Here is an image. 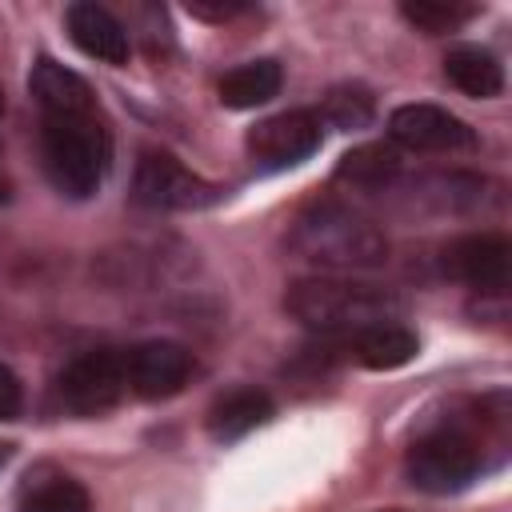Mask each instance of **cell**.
Returning a JSON list of instances; mask_svg holds the SVG:
<instances>
[{"instance_id": "obj_1", "label": "cell", "mask_w": 512, "mask_h": 512, "mask_svg": "<svg viewBox=\"0 0 512 512\" xmlns=\"http://www.w3.org/2000/svg\"><path fill=\"white\" fill-rule=\"evenodd\" d=\"M288 248L324 272H364L388 260L384 232L368 216L336 200L304 208L288 232Z\"/></svg>"}, {"instance_id": "obj_2", "label": "cell", "mask_w": 512, "mask_h": 512, "mask_svg": "<svg viewBox=\"0 0 512 512\" xmlns=\"http://www.w3.org/2000/svg\"><path fill=\"white\" fill-rule=\"evenodd\" d=\"M284 308L312 332H340L356 336L376 324H396L404 300L388 288L364 280H336V276H304L284 292Z\"/></svg>"}, {"instance_id": "obj_3", "label": "cell", "mask_w": 512, "mask_h": 512, "mask_svg": "<svg viewBox=\"0 0 512 512\" xmlns=\"http://www.w3.org/2000/svg\"><path fill=\"white\" fill-rule=\"evenodd\" d=\"M40 148H44V172L56 184V192L84 200L92 196L112 164V136L108 124L100 120V112H84V116H44V132H40Z\"/></svg>"}, {"instance_id": "obj_4", "label": "cell", "mask_w": 512, "mask_h": 512, "mask_svg": "<svg viewBox=\"0 0 512 512\" xmlns=\"http://www.w3.org/2000/svg\"><path fill=\"white\" fill-rule=\"evenodd\" d=\"M476 472H480V448L472 436H464L456 428L428 432L408 452V480L432 496H448V492L468 488L476 480Z\"/></svg>"}, {"instance_id": "obj_5", "label": "cell", "mask_w": 512, "mask_h": 512, "mask_svg": "<svg viewBox=\"0 0 512 512\" xmlns=\"http://www.w3.org/2000/svg\"><path fill=\"white\" fill-rule=\"evenodd\" d=\"M56 396L68 412L76 416H96L116 408L128 396V372H124V348H100V352H84L76 356L60 380H56Z\"/></svg>"}, {"instance_id": "obj_6", "label": "cell", "mask_w": 512, "mask_h": 512, "mask_svg": "<svg viewBox=\"0 0 512 512\" xmlns=\"http://www.w3.org/2000/svg\"><path fill=\"white\" fill-rule=\"evenodd\" d=\"M132 196L144 208H172V212H188V208H208L220 200V188L204 176H196L192 168H184L176 156L168 152H144L136 164V180H132Z\"/></svg>"}, {"instance_id": "obj_7", "label": "cell", "mask_w": 512, "mask_h": 512, "mask_svg": "<svg viewBox=\"0 0 512 512\" xmlns=\"http://www.w3.org/2000/svg\"><path fill=\"white\" fill-rule=\"evenodd\" d=\"M124 372H128V392L132 396L168 400L188 384L192 352L176 340H144L136 348H124Z\"/></svg>"}, {"instance_id": "obj_8", "label": "cell", "mask_w": 512, "mask_h": 512, "mask_svg": "<svg viewBox=\"0 0 512 512\" xmlns=\"http://www.w3.org/2000/svg\"><path fill=\"white\" fill-rule=\"evenodd\" d=\"M248 152L256 164L264 168H292L300 160H308L320 148V120L316 112L292 108V112H276L268 120H260L256 128H248Z\"/></svg>"}, {"instance_id": "obj_9", "label": "cell", "mask_w": 512, "mask_h": 512, "mask_svg": "<svg viewBox=\"0 0 512 512\" xmlns=\"http://www.w3.org/2000/svg\"><path fill=\"white\" fill-rule=\"evenodd\" d=\"M388 136L392 144L412 152H460L476 144V132L460 116L436 104H400L388 116Z\"/></svg>"}, {"instance_id": "obj_10", "label": "cell", "mask_w": 512, "mask_h": 512, "mask_svg": "<svg viewBox=\"0 0 512 512\" xmlns=\"http://www.w3.org/2000/svg\"><path fill=\"white\" fill-rule=\"evenodd\" d=\"M444 272L468 288L480 292H504L508 288V272H512V244L496 232H472L460 236L444 248L440 256Z\"/></svg>"}, {"instance_id": "obj_11", "label": "cell", "mask_w": 512, "mask_h": 512, "mask_svg": "<svg viewBox=\"0 0 512 512\" xmlns=\"http://www.w3.org/2000/svg\"><path fill=\"white\" fill-rule=\"evenodd\" d=\"M28 92L40 104L44 116H84V112H100L96 96L88 88L84 76H76L72 68L56 64L52 56H40L28 72Z\"/></svg>"}, {"instance_id": "obj_12", "label": "cell", "mask_w": 512, "mask_h": 512, "mask_svg": "<svg viewBox=\"0 0 512 512\" xmlns=\"http://www.w3.org/2000/svg\"><path fill=\"white\" fill-rule=\"evenodd\" d=\"M64 24H68L72 44H76L84 56H92V60L124 64L128 52H132L128 28H124L108 8H100V4H68Z\"/></svg>"}, {"instance_id": "obj_13", "label": "cell", "mask_w": 512, "mask_h": 512, "mask_svg": "<svg viewBox=\"0 0 512 512\" xmlns=\"http://www.w3.org/2000/svg\"><path fill=\"white\" fill-rule=\"evenodd\" d=\"M272 420V396L264 388H232L208 408V432L216 440H240Z\"/></svg>"}, {"instance_id": "obj_14", "label": "cell", "mask_w": 512, "mask_h": 512, "mask_svg": "<svg viewBox=\"0 0 512 512\" xmlns=\"http://www.w3.org/2000/svg\"><path fill=\"white\" fill-rule=\"evenodd\" d=\"M444 76L464 96H476V100H492V96L504 92V68L488 48H472V44L452 48L444 56Z\"/></svg>"}, {"instance_id": "obj_15", "label": "cell", "mask_w": 512, "mask_h": 512, "mask_svg": "<svg viewBox=\"0 0 512 512\" xmlns=\"http://www.w3.org/2000/svg\"><path fill=\"white\" fill-rule=\"evenodd\" d=\"M280 84H284V72L276 60H248L224 72L216 92L224 108H256V104H268L280 92Z\"/></svg>"}, {"instance_id": "obj_16", "label": "cell", "mask_w": 512, "mask_h": 512, "mask_svg": "<svg viewBox=\"0 0 512 512\" xmlns=\"http://www.w3.org/2000/svg\"><path fill=\"white\" fill-rule=\"evenodd\" d=\"M356 340V360L372 372H392V368H404L416 352H420V340L416 332H408L404 324H376V328H364L352 336Z\"/></svg>"}, {"instance_id": "obj_17", "label": "cell", "mask_w": 512, "mask_h": 512, "mask_svg": "<svg viewBox=\"0 0 512 512\" xmlns=\"http://www.w3.org/2000/svg\"><path fill=\"white\" fill-rule=\"evenodd\" d=\"M400 172V156L392 144H364L352 148L340 164H336V180L352 184V188H388Z\"/></svg>"}, {"instance_id": "obj_18", "label": "cell", "mask_w": 512, "mask_h": 512, "mask_svg": "<svg viewBox=\"0 0 512 512\" xmlns=\"http://www.w3.org/2000/svg\"><path fill=\"white\" fill-rule=\"evenodd\" d=\"M480 8L476 4H456V0H404L400 4V16L408 24H416L424 36H444V32H456L464 28Z\"/></svg>"}, {"instance_id": "obj_19", "label": "cell", "mask_w": 512, "mask_h": 512, "mask_svg": "<svg viewBox=\"0 0 512 512\" xmlns=\"http://www.w3.org/2000/svg\"><path fill=\"white\" fill-rule=\"evenodd\" d=\"M20 512H92V500L72 476H48L24 492Z\"/></svg>"}, {"instance_id": "obj_20", "label": "cell", "mask_w": 512, "mask_h": 512, "mask_svg": "<svg viewBox=\"0 0 512 512\" xmlns=\"http://www.w3.org/2000/svg\"><path fill=\"white\" fill-rule=\"evenodd\" d=\"M324 116H328L336 128L356 132V128H368V124H372L376 100H372V92L360 88V84H340V88H332V92L324 96Z\"/></svg>"}, {"instance_id": "obj_21", "label": "cell", "mask_w": 512, "mask_h": 512, "mask_svg": "<svg viewBox=\"0 0 512 512\" xmlns=\"http://www.w3.org/2000/svg\"><path fill=\"white\" fill-rule=\"evenodd\" d=\"M20 404H24V388H20L16 372L0 364V420L20 416Z\"/></svg>"}, {"instance_id": "obj_22", "label": "cell", "mask_w": 512, "mask_h": 512, "mask_svg": "<svg viewBox=\"0 0 512 512\" xmlns=\"http://www.w3.org/2000/svg\"><path fill=\"white\" fill-rule=\"evenodd\" d=\"M188 12L200 16V20H228V16H240L244 4H204V0H192Z\"/></svg>"}, {"instance_id": "obj_23", "label": "cell", "mask_w": 512, "mask_h": 512, "mask_svg": "<svg viewBox=\"0 0 512 512\" xmlns=\"http://www.w3.org/2000/svg\"><path fill=\"white\" fill-rule=\"evenodd\" d=\"M8 460H12V444H4V440H0V468H4Z\"/></svg>"}, {"instance_id": "obj_24", "label": "cell", "mask_w": 512, "mask_h": 512, "mask_svg": "<svg viewBox=\"0 0 512 512\" xmlns=\"http://www.w3.org/2000/svg\"><path fill=\"white\" fill-rule=\"evenodd\" d=\"M0 108H4V100H0Z\"/></svg>"}]
</instances>
